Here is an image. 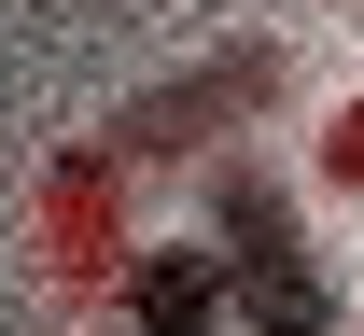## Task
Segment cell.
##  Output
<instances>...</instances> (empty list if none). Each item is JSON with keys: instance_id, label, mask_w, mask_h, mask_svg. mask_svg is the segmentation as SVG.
Returning a JSON list of instances; mask_svg holds the SVG:
<instances>
[{"instance_id": "cell-1", "label": "cell", "mask_w": 364, "mask_h": 336, "mask_svg": "<svg viewBox=\"0 0 364 336\" xmlns=\"http://www.w3.org/2000/svg\"><path fill=\"white\" fill-rule=\"evenodd\" d=\"M210 239H225V266H238V308L252 323H280V336H309L336 294H322V266H309V239H294V210H280V183L267 168H225L210 183Z\"/></svg>"}, {"instance_id": "cell-2", "label": "cell", "mask_w": 364, "mask_h": 336, "mask_svg": "<svg viewBox=\"0 0 364 336\" xmlns=\"http://www.w3.org/2000/svg\"><path fill=\"white\" fill-rule=\"evenodd\" d=\"M127 308H140L154 336H196V323H225V308H238V266H225V239H196V252H140Z\"/></svg>"}]
</instances>
